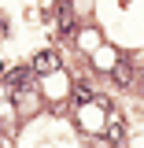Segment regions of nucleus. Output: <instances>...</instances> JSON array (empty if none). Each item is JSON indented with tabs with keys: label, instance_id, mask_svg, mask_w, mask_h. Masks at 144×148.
<instances>
[{
	"label": "nucleus",
	"instance_id": "f257e3e1",
	"mask_svg": "<svg viewBox=\"0 0 144 148\" xmlns=\"http://www.w3.org/2000/svg\"><path fill=\"white\" fill-rule=\"evenodd\" d=\"M30 67H33V74H48V71L59 67V56H55V52H37Z\"/></svg>",
	"mask_w": 144,
	"mask_h": 148
},
{
	"label": "nucleus",
	"instance_id": "39448f33",
	"mask_svg": "<svg viewBox=\"0 0 144 148\" xmlns=\"http://www.w3.org/2000/svg\"><path fill=\"white\" fill-rule=\"evenodd\" d=\"M74 100H78V104H89V100H92V89H89V85H78V89H74Z\"/></svg>",
	"mask_w": 144,
	"mask_h": 148
},
{
	"label": "nucleus",
	"instance_id": "7ed1b4c3",
	"mask_svg": "<svg viewBox=\"0 0 144 148\" xmlns=\"http://www.w3.org/2000/svg\"><path fill=\"white\" fill-rule=\"evenodd\" d=\"M30 78H33V67H18V71L8 74V82H11V85H26Z\"/></svg>",
	"mask_w": 144,
	"mask_h": 148
},
{
	"label": "nucleus",
	"instance_id": "f03ea898",
	"mask_svg": "<svg viewBox=\"0 0 144 148\" xmlns=\"http://www.w3.org/2000/svg\"><path fill=\"white\" fill-rule=\"evenodd\" d=\"M59 34H63V37L74 34V15H70V8H67V4H59Z\"/></svg>",
	"mask_w": 144,
	"mask_h": 148
},
{
	"label": "nucleus",
	"instance_id": "20e7f679",
	"mask_svg": "<svg viewBox=\"0 0 144 148\" xmlns=\"http://www.w3.org/2000/svg\"><path fill=\"white\" fill-rule=\"evenodd\" d=\"M115 82H118V85H129V82H133V67H129V63H115Z\"/></svg>",
	"mask_w": 144,
	"mask_h": 148
},
{
	"label": "nucleus",
	"instance_id": "423d86ee",
	"mask_svg": "<svg viewBox=\"0 0 144 148\" xmlns=\"http://www.w3.org/2000/svg\"><path fill=\"white\" fill-rule=\"evenodd\" d=\"M0 74H4V63H0Z\"/></svg>",
	"mask_w": 144,
	"mask_h": 148
}]
</instances>
